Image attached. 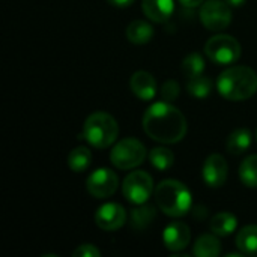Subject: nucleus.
I'll return each mask as SVG.
<instances>
[{"mask_svg":"<svg viewBox=\"0 0 257 257\" xmlns=\"http://www.w3.org/2000/svg\"><path fill=\"white\" fill-rule=\"evenodd\" d=\"M202 24L211 32H220L232 23V9L224 0H206L199 12Z\"/></svg>","mask_w":257,"mask_h":257,"instance_id":"obj_8","label":"nucleus"},{"mask_svg":"<svg viewBox=\"0 0 257 257\" xmlns=\"http://www.w3.org/2000/svg\"><path fill=\"white\" fill-rule=\"evenodd\" d=\"M187 89L188 93L193 95L194 98H206L212 92V80L209 77H203V74L194 78H188Z\"/></svg>","mask_w":257,"mask_h":257,"instance_id":"obj_25","label":"nucleus"},{"mask_svg":"<svg viewBox=\"0 0 257 257\" xmlns=\"http://www.w3.org/2000/svg\"><path fill=\"white\" fill-rule=\"evenodd\" d=\"M256 140H257V131H256Z\"/></svg>","mask_w":257,"mask_h":257,"instance_id":"obj_31","label":"nucleus"},{"mask_svg":"<svg viewBox=\"0 0 257 257\" xmlns=\"http://www.w3.org/2000/svg\"><path fill=\"white\" fill-rule=\"evenodd\" d=\"M126 211L119 203H105L99 206L95 212V223L99 229L107 232H114L126 223Z\"/></svg>","mask_w":257,"mask_h":257,"instance_id":"obj_10","label":"nucleus"},{"mask_svg":"<svg viewBox=\"0 0 257 257\" xmlns=\"http://www.w3.org/2000/svg\"><path fill=\"white\" fill-rule=\"evenodd\" d=\"M142 9L151 21L166 23L175 11V2L173 0H143Z\"/></svg>","mask_w":257,"mask_h":257,"instance_id":"obj_14","label":"nucleus"},{"mask_svg":"<svg viewBox=\"0 0 257 257\" xmlns=\"http://www.w3.org/2000/svg\"><path fill=\"white\" fill-rule=\"evenodd\" d=\"M72 257H101V251L93 244H83L72 251Z\"/></svg>","mask_w":257,"mask_h":257,"instance_id":"obj_27","label":"nucleus"},{"mask_svg":"<svg viewBox=\"0 0 257 257\" xmlns=\"http://www.w3.org/2000/svg\"><path fill=\"white\" fill-rule=\"evenodd\" d=\"M119 136V125L116 119L105 111H95L87 116L83 125V137L86 142L96 148L105 149L111 146Z\"/></svg>","mask_w":257,"mask_h":257,"instance_id":"obj_4","label":"nucleus"},{"mask_svg":"<svg viewBox=\"0 0 257 257\" xmlns=\"http://www.w3.org/2000/svg\"><path fill=\"white\" fill-rule=\"evenodd\" d=\"M179 84H178V81H175V80H167L166 83H164V86H163V89H161V98H163V101H167V102H172V101H175L178 96H179Z\"/></svg>","mask_w":257,"mask_h":257,"instance_id":"obj_26","label":"nucleus"},{"mask_svg":"<svg viewBox=\"0 0 257 257\" xmlns=\"http://www.w3.org/2000/svg\"><path fill=\"white\" fill-rule=\"evenodd\" d=\"M211 232L217 236H229L238 227V220L230 212H220L211 220Z\"/></svg>","mask_w":257,"mask_h":257,"instance_id":"obj_19","label":"nucleus"},{"mask_svg":"<svg viewBox=\"0 0 257 257\" xmlns=\"http://www.w3.org/2000/svg\"><path fill=\"white\" fill-rule=\"evenodd\" d=\"M131 92L142 101H152L157 95V80L148 71H137L130 78Z\"/></svg>","mask_w":257,"mask_h":257,"instance_id":"obj_13","label":"nucleus"},{"mask_svg":"<svg viewBox=\"0 0 257 257\" xmlns=\"http://www.w3.org/2000/svg\"><path fill=\"white\" fill-rule=\"evenodd\" d=\"M229 175V164L226 158L220 154H212L205 160L202 176L208 187L220 188L226 184Z\"/></svg>","mask_w":257,"mask_h":257,"instance_id":"obj_11","label":"nucleus"},{"mask_svg":"<svg viewBox=\"0 0 257 257\" xmlns=\"http://www.w3.org/2000/svg\"><path fill=\"white\" fill-rule=\"evenodd\" d=\"M220 95L229 101H245L257 92V74L250 66H230L217 80Z\"/></svg>","mask_w":257,"mask_h":257,"instance_id":"obj_2","label":"nucleus"},{"mask_svg":"<svg viewBox=\"0 0 257 257\" xmlns=\"http://www.w3.org/2000/svg\"><path fill=\"white\" fill-rule=\"evenodd\" d=\"M227 5H230V8H239L245 3V0H224Z\"/></svg>","mask_w":257,"mask_h":257,"instance_id":"obj_30","label":"nucleus"},{"mask_svg":"<svg viewBox=\"0 0 257 257\" xmlns=\"http://www.w3.org/2000/svg\"><path fill=\"white\" fill-rule=\"evenodd\" d=\"M108 5L114 6V8H128L134 3V0H107Z\"/></svg>","mask_w":257,"mask_h":257,"instance_id":"obj_28","label":"nucleus"},{"mask_svg":"<svg viewBox=\"0 0 257 257\" xmlns=\"http://www.w3.org/2000/svg\"><path fill=\"white\" fill-rule=\"evenodd\" d=\"M242 47L230 35H215L205 44V54L217 65H232L241 57Z\"/></svg>","mask_w":257,"mask_h":257,"instance_id":"obj_6","label":"nucleus"},{"mask_svg":"<svg viewBox=\"0 0 257 257\" xmlns=\"http://www.w3.org/2000/svg\"><path fill=\"white\" fill-rule=\"evenodd\" d=\"M146 158V148L145 145L133 137L122 139L117 142L111 152H110V161L114 167L120 170H131L139 167Z\"/></svg>","mask_w":257,"mask_h":257,"instance_id":"obj_5","label":"nucleus"},{"mask_svg":"<svg viewBox=\"0 0 257 257\" xmlns=\"http://www.w3.org/2000/svg\"><path fill=\"white\" fill-rule=\"evenodd\" d=\"M155 218H157V209L152 205L142 203V205H137V208L131 209L130 226L134 230H145L154 223Z\"/></svg>","mask_w":257,"mask_h":257,"instance_id":"obj_15","label":"nucleus"},{"mask_svg":"<svg viewBox=\"0 0 257 257\" xmlns=\"http://www.w3.org/2000/svg\"><path fill=\"white\" fill-rule=\"evenodd\" d=\"M119 187V178L111 169H96L92 172L86 181V188L89 194L95 199H107L111 197Z\"/></svg>","mask_w":257,"mask_h":257,"instance_id":"obj_9","label":"nucleus"},{"mask_svg":"<svg viewBox=\"0 0 257 257\" xmlns=\"http://www.w3.org/2000/svg\"><path fill=\"white\" fill-rule=\"evenodd\" d=\"M193 253L197 257H217L221 253V242L215 233H205L197 238L193 247Z\"/></svg>","mask_w":257,"mask_h":257,"instance_id":"obj_17","label":"nucleus"},{"mask_svg":"<svg viewBox=\"0 0 257 257\" xmlns=\"http://www.w3.org/2000/svg\"><path fill=\"white\" fill-rule=\"evenodd\" d=\"M126 38L131 44L145 45L154 38V27L145 20H134L126 27Z\"/></svg>","mask_w":257,"mask_h":257,"instance_id":"obj_16","label":"nucleus"},{"mask_svg":"<svg viewBox=\"0 0 257 257\" xmlns=\"http://www.w3.org/2000/svg\"><path fill=\"white\" fill-rule=\"evenodd\" d=\"M154 191V179L148 172L143 170H136L130 173L122 182L123 197L134 205L146 203Z\"/></svg>","mask_w":257,"mask_h":257,"instance_id":"obj_7","label":"nucleus"},{"mask_svg":"<svg viewBox=\"0 0 257 257\" xmlns=\"http://www.w3.org/2000/svg\"><path fill=\"white\" fill-rule=\"evenodd\" d=\"M179 2L185 8H197V6H202L205 0H179Z\"/></svg>","mask_w":257,"mask_h":257,"instance_id":"obj_29","label":"nucleus"},{"mask_svg":"<svg viewBox=\"0 0 257 257\" xmlns=\"http://www.w3.org/2000/svg\"><path fill=\"white\" fill-rule=\"evenodd\" d=\"M181 71L187 78H194L203 74L205 71V59L200 53H190L181 63Z\"/></svg>","mask_w":257,"mask_h":257,"instance_id":"obj_22","label":"nucleus"},{"mask_svg":"<svg viewBox=\"0 0 257 257\" xmlns=\"http://www.w3.org/2000/svg\"><path fill=\"white\" fill-rule=\"evenodd\" d=\"M90 164H92V152L84 146H78L72 149L68 155V167L75 173H81L87 170Z\"/></svg>","mask_w":257,"mask_h":257,"instance_id":"obj_21","label":"nucleus"},{"mask_svg":"<svg viewBox=\"0 0 257 257\" xmlns=\"http://www.w3.org/2000/svg\"><path fill=\"white\" fill-rule=\"evenodd\" d=\"M143 131L155 142L175 145L187 134L184 113L167 101L152 104L143 114Z\"/></svg>","mask_w":257,"mask_h":257,"instance_id":"obj_1","label":"nucleus"},{"mask_svg":"<svg viewBox=\"0 0 257 257\" xmlns=\"http://www.w3.org/2000/svg\"><path fill=\"white\" fill-rule=\"evenodd\" d=\"M239 179L248 188H257V155H250L239 166Z\"/></svg>","mask_w":257,"mask_h":257,"instance_id":"obj_24","label":"nucleus"},{"mask_svg":"<svg viewBox=\"0 0 257 257\" xmlns=\"http://www.w3.org/2000/svg\"><path fill=\"white\" fill-rule=\"evenodd\" d=\"M155 202L158 209L173 218L184 217L190 212L193 206V196L185 184L176 179H164L161 181L155 191Z\"/></svg>","mask_w":257,"mask_h":257,"instance_id":"obj_3","label":"nucleus"},{"mask_svg":"<svg viewBox=\"0 0 257 257\" xmlns=\"http://www.w3.org/2000/svg\"><path fill=\"white\" fill-rule=\"evenodd\" d=\"M163 241L167 250L176 253V251H182L188 247L190 241H191V232L190 227L185 223L181 221H173L170 223L164 232H163Z\"/></svg>","mask_w":257,"mask_h":257,"instance_id":"obj_12","label":"nucleus"},{"mask_svg":"<svg viewBox=\"0 0 257 257\" xmlns=\"http://www.w3.org/2000/svg\"><path fill=\"white\" fill-rule=\"evenodd\" d=\"M251 142H253V136H251L250 130L238 128L229 136L226 148L232 155H241V154H245L250 149Z\"/></svg>","mask_w":257,"mask_h":257,"instance_id":"obj_18","label":"nucleus"},{"mask_svg":"<svg viewBox=\"0 0 257 257\" xmlns=\"http://www.w3.org/2000/svg\"><path fill=\"white\" fill-rule=\"evenodd\" d=\"M149 161L151 164L157 169V170H161V172H166L169 170L173 163H175V155L173 152L169 149V148H164V146H158V148H154L149 154Z\"/></svg>","mask_w":257,"mask_h":257,"instance_id":"obj_23","label":"nucleus"},{"mask_svg":"<svg viewBox=\"0 0 257 257\" xmlns=\"http://www.w3.org/2000/svg\"><path fill=\"white\" fill-rule=\"evenodd\" d=\"M236 247L244 254H257V226L248 224L238 232Z\"/></svg>","mask_w":257,"mask_h":257,"instance_id":"obj_20","label":"nucleus"}]
</instances>
